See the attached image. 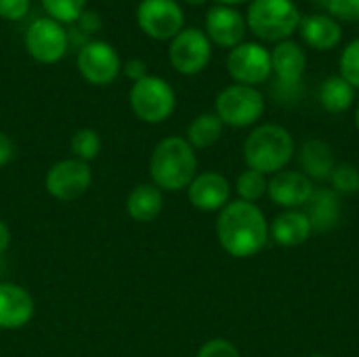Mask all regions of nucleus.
<instances>
[{"mask_svg":"<svg viewBox=\"0 0 359 357\" xmlns=\"http://www.w3.org/2000/svg\"><path fill=\"white\" fill-rule=\"evenodd\" d=\"M267 221L259 206L238 200L229 202L217 219V236L223 250L236 259L255 257L267 244Z\"/></svg>","mask_w":359,"mask_h":357,"instance_id":"f257e3e1","label":"nucleus"},{"mask_svg":"<svg viewBox=\"0 0 359 357\" xmlns=\"http://www.w3.org/2000/svg\"><path fill=\"white\" fill-rule=\"evenodd\" d=\"M198 158L194 147L181 137L160 141L149 160V175L156 187L166 191H181L196 179Z\"/></svg>","mask_w":359,"mask_h":357,"instance_id":"f03ea898","label":"nucleus"},{"mask_svg":"<svg viewBox=\"0 0 359 357\" xmlns=\"http://www.w3.org/2000/svg\"><path fill=\"white\" fill-rule=\"evenodd\" d=\"M294 154V141L284 126L265 124L250 133L244 143V158L250 170L261 175L280 173Z\"/></svg>","mask_w":359,"mask_h":357,"instance_id":"7ed1b4c3","label":"nucleus"},{"mask_svg":"<svg viewBox=\"0 0 359 357\" xmlns=\"http://www.w3.org/2000/svg\"><path fill=\"white\" fill-rule=\"evenodd\" d=\"M301 23V13L292 0H252L246 25L263 40H286Z\"/></svg>","mask_w":359,"mask_h":357,"instance_id":"20e7f679","label":"nucleus"},{"mask_svg":"<svg viewBox=\"0 0 359 357\" xmlns=\"http://www.w3.org/2000/svg\"><path fill=\"white\" fill-rule=\"evenodd\" d=\"M175 90L172 86L158 78V76H145L143 80L135 82L130 88V107L137 118L149 124L164 122L172 109H175Z\"/></svg>","mask_w":359,"mask_h":357,"instance_id":"39448f33","label":"nucleus"},{"mask_svg":"<svg viewBox=\"0 0 359 357\" xmlns=\"http://www.w3.org/2000/svg\"><path fill=\"white\" fill-rule=\"evenodd\" d=\"M265 112L263 95L246 84H233L219 93L217 97V116L223 124L229 126H250Z\"/></svg>","mask_w":359,"mask_h":357,"instance_id":"423d86ee","label":"nucleus"},{"mask_svg":"<svg viewBox=\"0 0 359 357\" xmlns=\"http://www.w3.org/2000/svg\"><path fill=\"white\" fill-rule=\"evenodd\" d=\"M137 23L149 38L168 40L183 29L185 15L175 0H141Z\"/></svg>","mask_w":359,"mask_h":357,"instance_id":"0eeeda50","label":"nucleus"},{"mask_svg":"<svg viewBox=\"0 0 359 357\" xmlns=\"http://www.w3.org/2000/svg\"><path fill=\"white\" fill-rule=\"evenodd\" d=\"M67 32L50 17L36 19L25 32V48L40 63H57L67 53Z\"/></svg>","mask_w":359,"mask_h":357,"instance_id":"6e6552de","label":"nucleus"},{"mask_svg":"<svg viewBox=\"0 0 359 357\" xmlns=\"http://www.w3.org/2000/svg\"><path fill=\"white\" fill-rule=\"evenodd\" d=\"M168 57L179 74L194 76L202 72L210 61V40L200 29H181L170 42Z\"/></svg>","mask_w":359,"mask_h":357,"instance_id":"1a4fd4ad","label":"nucleus"},{"mask_svg":"<svg viewBox=\"0 0 359 357\" xmlns=\"http://www.w3.org/2000/svg\"><path fill=\"white\" fill-rule=\"evenodd\" d=\"M227 69L238 84H261L271 76V53L257 42L238 44L227 57Z\"/></svg>","mask_w":359,"mask_h":357,"instance_id":"9d476101","label":"nucleus"},{"mask_svg":"<svg viewBox=\"0 0 359 357\" xmlns=\"http://www.w3.org/2000/svg\"><path fill=\"white\" fill-rule=\"evenodd\" d=\"M78 69L90 84L105 86L120 74V57L105 40H90L78 50Z\"/></svg>","mask_w":359,"mask_h":357,"instance_id":"9b49d317","label":"nucleus"},{"mask_svg":"<svg viewBox=\"0 0 359 357\" xmlns=\"http://www.w3.org/2000/svg\"><path fill=\"white\" fill-rule=\"evenodd\" d=\"M90 181H93V175H90L88 164L74 158V160L57 162L46 173L44 185L53 198L63 200V202H72V200L82 198L88 191Z\"/></svg>","mask_w":359,"mask_h":357,"instance_id":"f8f14e48","label":"nucleus"},{"mask_svg":"<svg viewBox=\"0 0 359 357\" xmlns=\"http://www.w3.org/2000/svg\"><path fill=\"white\" fill-rule=\"evenodd\" d=\"M246 19L233 6L217 4L206 13V36L223 48H236L246 36Z\"/></svg>","mask_w":359,"mask_h":357,"instance_id":"ddd939ff","label":"nucleus"},{"mask_svg":"<svg viewBox=\"0 0 359 357\" xmlns=\"http://www.w3.org/2000/svg\"><path fill=\"white\" fill-rule=\"evenodd\" d=\"M267 191L278 206L297 208L307 204V200L313 194V185L311 179L303 173L280 170L271 177V181H267Z\"/></svg>","mask_w":359,"mask_h":357,"instance_id":"4468645a","label":"nucleus"},{"mask_svg":"<svg viewBox=\"0 0 359 357\" xmlns=\"http://www.w3.org/2000/svg\"><path fill=\"white\" fill-rule=\"evenodd\" d=\"M187 194H189V202L198 210L212 213V210H223L229 204L231 185L219 173H202L196 175V179L189 183Z\"/></svg>","mask_w":359,"mask_h":357,"instance_id":"2eb2a0df","label":"nucleus"},{"mask_svg":"<svg viewBox=\"0 0 359 357\" xmlns=\"http://www.w3.org/2000/svg\"><path fill=\"white\" fill-rule=\"evenodd\" d=\"M34 316L32 295L11 282L0 284V328L17 330L23 328Z\"/></svg>","mask_w":359,"mask_h":357,"instance_id":"dca6fc26","label":"nucleus"},{"mask_svg":"<svg viewBox=\"0 0 359 357\" xmlns=\"http://www.w3.org/2000/svg\"><path fill=\"white\" fill-rule=\"evenodd\" d=\"M307 67L305 50L290 40H282L271 53V72H276V82L286 86L303 84V74Z\"/></svg>","mask_w":359,"mask_h":357,"instance_id":"f3484780","label":"nucleus"},{"mask_svg":"<svg viewBox=\"0 0 359 357\" xmlns=\"http://www.w3.org/2000/svg\"><path fill=\"white\" fill-rule=\"evenodd\" d=\"M299 29H301V36L303 40L318 48V50H328V48H334L339 42H341V36H343V29L339 25V21L330 15H307V17H301V23H299Z\"/></svg>","mask_w":359,"mask_h":357,"instance_id":"a211bd4d","label":"nucleus"},{"mask_svg":"<svg viewBox=\"0 0 359 357\" xmlns=\"http://www.w3.org/2000/svg\"><path fill=\"white\" fill-rule=\"evenodd\" d=\"M305 217L311 223V229L328 231L337 227L341 219V202L334 189H313L311 198L305 204Z\"/></svg>","mask_w":359,"mask_h":357,"instance_id":"6ab92c4d","label":"nucleus"},{"mask_svg":"<svg viewBox=\"0 0 359 357\" xmlns=\"http://www.w3.org/2000/svg\"><path fill=\"white\" fill-rule=\"evenodd\" d=\"M162 206H164L162 189L151 183L135 187L126 198V213L130 215V219L139 223L154 221L162 213Z\"/></svg>","mask_w":359,"mask_h":357,"instance_id":"aec40b11","label":"nucleus"},{"mask_svg":"<svg viewBox=\"0 0 359 357\" xmlns=\"http://www.w3.org/2000/svg\"><path fill=\"white\" fill-rule=\"evenodd\" d=\"M271 236L282 246H299L309 240L311 236V223L305 217V213L286 210L271 223Z\"/></svg>","mask_w":359,"mask_h":357,"instance_id":"412c9836","label":"nucleus"},{"mask_svg":"<svg viewBox=\"0 0 359 357\" xmlns=\"http://www.w3.org/2000/svg\"><path fill=\"white\" fill-rule=\"evenodd\" d=\"M301 166L309 179H330L334 170V154L324 141H307L301 149Z\"/></svg>","mask_w":359,"mask_h":357,"instance_id":"4be33fe9","label":"nucleus"},{"mask_svg":"<svg viewBox=\"0 0 359 357\" xmlns=\"http://www.w3.org/2000/svg\"><path fill=\"white\" fill-rule=\"evenodd\" d=\"M320 103L324 109H328L332 114H341V112L349 109L353 103V86L345 78L332 76L320 88Z\"/></svg>","mask_w":359,"mask_h":357,"instance_id":"5701e85b","label":"nucleus"},{"mask_svg":"<svg viewBox=\"0 0 359 357\" xmlns=\"http://www.w3.org/2000/svg\"><path fill=\"white\" fill-rule=\"evenodd\" d=\"M221 133H223V122L219 120V116L217 114H202V116H198L189 124V128H187V143L191 147L204 149V147L215 145L219 141Z\"/></svg>","mask_w":359,"mask_h":357,"instance_id":"b1692460","label":"nucleus"},{"mask_svg":"<svg viewBox=\"0 0 359 357\" xmlns=\"http://www.w3.org/2000/svg\"><path fill=\"white\" fill-rule=\"evenodd\" d=\"M42 6L57 23H74L84 13L86 0H42Z\"/></svg>","mask_w":359,"mask_h":357,"instance_id":"393cba45","label":"nucleus"},{"mask_svg":"<svg viewBox=\"0 0 359 357\" xmlns=\"http://www.w3.org/2000/svg\"><path fill=\"white\" fill-rule=\"evenodd\" d=\"M240 198L244 202H257L259 198H263V194L267 191V179L265 175L257 173V170H246L238 177V185H236Z\"/></svg>","mask_w":359,"mask_h":357,"instance_id":"a878e982","label":"nucleus"},{"mask_svg":"<svg viewBox=\"0 0 359 357\" xmlns=\"http://www.w3.org/2000/svg\"><path fill=\"white\" fill-rule=\"evenodd\" d=\"M99 149H101V139L93 128H80L72 137V151L82 162H88V160L97 158Z\"/></svg>","mask_w":359,"mask_h":357,"instance_id":"bb28decb","label":"nucleus"},{"mask_svg":"<svg viewBox=\"0 0 359 357\" xmlns=\"http://www.w3.org/2000/svg\"><path fill=\"white\" fill-rule=\"evenodd\" d=\"M332 187L341 194H355L359 191V170L353 164H339L330 175Z\"/></svg>","mask_w":359,"mask_h":357,"instance_id":"cd10ccee","label":"nucleus"},{"mask_svg":"<svg viewBox=\"0 0 359 357\" xmlns=\"http://www.w3.org/2000/svg\"><path fill=\"white\" fill-rule=\"evenodd\" d=\"M341 78H345L353 88H359V38L349 42L341 55Z\"/></svg>","mask_w":359,"mask_h":357,"instance_id":"c85d7f7f","label":"nucleus"},{"mask_svg":"<svg viewBox=\"0 0 359 357\" xmlns=\"http://www.w3.org/2000/svg\"><path fill=\"white\" fill-rule=\"evenodd\" d=\"M198 357H240V351L225 339H212L206 345H202Z\"/></svg>","mask_w":359,"mask_h":357,"instance_id":"c756f323","label":"nucleus"},{"mask_svg":"<svg viewBox=\"0 0 359 357\" xmlns=\"http://www.w3.org/2000/svg\"><path fill=\"white\" fill-rule=\"evenodd\" d=\"M328 11L343 21H359V0H330Z\"/></svg>","mask_w":359,"mask_h":357,"instance_id":"7c9ffc66","label":"nucleus"},{"mask_svg":"<svg viewBox=\"0 0 359 357\" xmlns=\"http://www.w3.org/2000/svg\"><path fill=\"white\" fill-rule=\"evenodd\" d=\"M29 0H0V17L6 21H19L27 15Z\"/></svg>","mask_w":359,"mask_h":357,"instance_id":"2f4dec72","label":"nucleus"},{"mask_svg":"<svg viewBox=\"0 0 359 357\" xmlns=\"http://www.w3.org/2000/svg\"><path fill=\"white\" fill-rule=\"evenodd\" d=\"M124 74L126 78H130L133 82H139L147 76V65L143 59H130L126 65H124Z\"/></svg>","mask_w":359,"mask_h":357,"instance_id":"473e14b6","label":"nucleus"},{"mask_svg":"<svg viewBox=\"0 0 359 357\" xmlns=\"http://www.w3.org/2000/svg\"><path fill=\"white\" fill-rule=\"evenodd\" d=\"M78 25H80L82 32L95 34V32L101 27V17H99L97 13H93V11H84V13L80 15V19H78Z\"/></svg>","mask_w":359,"mask_h":357,"instance_id":"72a5a7b5","label":"nucleus"},{"mask_svg":"<svg viewBox=\"0 0 359 357\" xmlns=\"http://www.w3.org/2000/svg\"><path fill=\"white\" fill-rule=\"evenodd\" d=\"M13 154H15V145H13L11 137L4 135V133H0V166L8 164L11 158H13Z\"/></svg>","mask_w":359,"mask_h":357,"instance_id":"f704fd0d","label":"nucleus"},{"mask_svg":"<svg viewBox=\"0 0 359 357\" xmlns=\"http://www.w3.org/2000/svg\"><path fill=\"white\" fill-rule=\"evenodd\" d=\"M11 244V229L4 221H0V255L8 248Z\"/></svg>","mask_w":359,"mask_h":357,"instance_id":"c9c22d12","label":"nucleus"},{"mask_svg":"<svg viewBox=\"0 0 359 357\" xmlns=\"http://www.w3.org/2000/svg\"><path fill=\"white\" fill-rule=\"evenodd\" d=\"M217 2H221L225 6H231V4H240V2H246V0H217Z\"/></svg>","mask_w":359,"mask_h":357,"instance_id":"e433bc0d","label":"nucleus"},{"mask_svg":"<svg viewBox=\"0 0 359 357\" xmlns=\"http://www.w3.org/2000/svg\"><path fill=\"white\" fill-rule=\"evenodd\" d=\"M185 2H189L191 6H202V4H206V0H185Z\"/></svg>","mask_w":359,"mask_h":357,"instance_id":"4c0bfd02","label":"nucleus"},{"mask_svg":"<svg viewBox=\"0 0 359 357\" xmlns=\"http://www.w3.org/2000/svg\"><path fill=\"white\" fill-rule=\"evenodd\" d=\"M320 6H324V8H328V4H330V0H316Z\"/></svg>","mask_w":359,"mask_h":357,"instance_id":"58836bf2","label":"nucleus"},{"mask_svg":"<svg viewBox=\"0 0 359 357\" xmlns=\"http://www.w3.org/2000/svg\"><path fill=\"white\" fill-rule=\"evenodd\" d=\"M355 124H358V130H359V107H358V112H355Z\"/></svg>","mask_w":359,"mask_h":357,"instance_id":"ea45409f","label":"nucleus"},{"mask_svg":"<svg viewBox=\"0 0 359 357\" xmlns=\"http://www.w3.org/2000/svg\"><path fill=\"white\" fill-rule=\"evenodd\" d=\"M311 357H324V356H311Z\"/></svg>","mask_w":359,"mask_h":357,"instance_id":"a19ab883","label":"nucleus"}]
</instances>
